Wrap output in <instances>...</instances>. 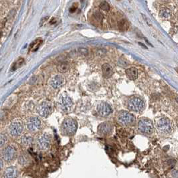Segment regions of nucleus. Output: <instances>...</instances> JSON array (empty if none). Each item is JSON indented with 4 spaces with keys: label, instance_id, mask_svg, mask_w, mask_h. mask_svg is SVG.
Here are the masks:
<instances>
[{
    "label": "nucleus",
    "instance_id": "f03ea898",
    "mask_svg": "<svg viewBox=\"0 0 178 178\" xmlns=\"http://www.w3.org/2000/svg\"><path fill=\"white\" fill-rule=\"evenodd\" d=\"M77 130V122L72 118L65 119L61 125V132L65 136H72Z\"/></svg>",
    "mask_w": 178,
    "mask_h": 178
},
{
    "label": "nucleus",
    "instance_id": "f257e3e1",
    "mask_svg": "<svg viewBox=\"0 0 178 178\" xmlns=\"http://www.w3.org/2000/svg\"><path fill=\"white\" fill-rule=\"evenodd\" d=\"M155 126L159 133L162 134H171L173 131V122L167 117L159 118L156 121Z\"/></svg>",
    "mask_w": 178,
    "mask_h": 178
},
{
    "label": "nucleus",
    "instance_id": "9b49d317",
    "mask_svg": "<svg viewBox=\"0 0 178 178\" xmlns=\"http://www.w3.org/2000/svg\"><path fill=\"white\" fill-rule=\"evenodd\" d=\"M41 125V121L37 116H31L26 122L27 129L32 133L38 131L40 129Z\"/></svg>",
    "mask_w": 178,
    "mask_h": 178
},
{
    "label": "nucleus",
    "instance_id": "6ab92c4d",
    "mask_svg": "<svg viewBox=\"0 0 178 178\" xmlns=\"http://www.w3.org/2000/svg\"><path fill=\"white\" fill-rule=\"evenodd\" d=\"M118 27L119 29L122 32H125L128 30L129 27V24L128 21L125 19H122L120 21H119L118 22Z\"/></svg>",
    "mask_w": 178,
    "mask_h": 178
},
{
    "label": "nucleus",
    "instance_id": "a878e982",
    "mask_svg": "<svg viewBox=\"0 0 178 178\" xmlns=\"http://www.w3.org/2000/svg\"><path fill=\"white\" fill-rule=\"evenodd\" d=\"M78 50V52L80 54H82V55H84V56L88 55V50L85 48H79Z\"/></svg>",
    "mask_w": 178,
    "mask_h": 178
},
{
    "label": "nucleus",
    "instance_id": "393cba45",
    "mask_svg": "<svg viewBox=\"0 0 178 178\" xmlns=\"http://www.w3.org/2000/svg\"><path fill=\"white\" fill-rule=\"evenodd\" d=\"M100 8L102 10H105L106 11H109V10H110L109 5L106 2H103L101 3L100 5Z\"/></svg>",
    "mask_w": 178,
    "mask_h": 178
},
{
    "label": "nucleus",
    "instance_id": "39448f33",
    "mask_svg": "<svg viewBox=\"0 0 178 178\" xmlns=\"http://www.w3.org/2000/svg\"><path fill=\"white\" fill-rule=\"evenodd\" d=\"M119 123L124 126L133 125L135 122V116L127 111H121L117 116Z\"/></svg>",
    "mask_w": 178,
    "mask_h": 178
},
{
    "label": "nucleus",
    "instance_id": "f8f14e48",
    "mask_svg": "<svg viewBox=\"0 0 178 178\" xmlns=\"http://www.w3.org/2000/svg\"><path fill=\"white\" fill-rule=\"evenodd\" d=\"M97 113L100 116L102 117H107L112 114L113 109L108 103H101L97 106Z\"/></svg>",
    "mask_w": 178,
    "mask_h": 178
},
{
    "label": "nucleus",
    "instance_id": "1a4fd4ad",
    "mask_svg": "<svg viewBox=\"0 0 178 178\" xmlns=\"http://www.w3.org/2000/svg\"><path fill=\"white\" fill-rule=\"evenodd\" d=\"M51 145V137L47 133H42L37 139V145L38 148L43 151H46L50 148Z\"/></svg>",
    "mask_w": 178,
    "mask_h": 178
},
{
    "label": "nucleus",
    "instance_id": "ddd939ff",
    "mask_svg": "<svg viewBox=\"0 0 178 178\" xmlns=\"http://www.w3.org/2000/svg\"><path fill=\"white\" fill-rule=\"evenodd\" d=\"M113 131V125L110 122H104L98 127V133L102 135H106L111 133Z\"/></svg>",
    "mask_w": 178,
    "mask_h": 178
},
{
    "label": "nucleus",
    "instance_id": "412c9836",
    "mask_svg": "<svg viewBox=\"0 0 178 178\" xmlns=\"http://www.w3.org/2000/svg\"><path fill=\"white\" fill-rule=\"evenodd\" d=\"M69 68H70L69 64L68 62H65L60 63L57 66V69L58 70V72L60 73L66 72L67 71H68Z\"/></svg>",
    "mask_w": 178,
    "mask_h": 178
},
{
    "label": "nucleus",
    "instance_id": "6e6552de",
    "mask_svg": "<svg viewBox=\"0 0 178 178\" xmlns=\"http://www.w3.org/2000/svg\"><path fill=\"white\" fill-rule=\"evenodd\" d=\"M72 105V100L67 94H62L60 97L59 101H58V106L62 111L64 113L69 112L71 110Z\"/></svg>",
    "mask_w": 178,
    "mask_h": 178
},
{
    "label": "nucleus",
    "instance_id": "f3484780",
    "mask_svg": "<svg viewBox=\"0 0 178 178\" xmlns=\"http://www.w3.org/2000/svg\"><path fill=\"white\" fill-rule=\"evenodd\" d=\"M102 72L104 77L109 78L113 75V68L109 64H104L102 66Z\"/></svg>",
    "mask_w": 178,
    "mask_h": 178
},
{
    "label": "nucleus",
    "instance_id": "c85d7f7f",
    "mask_svg": "<svg viewBox=\"0 0 178 178\" xmlns=\"http://www.w3.org/2000/svg\"><path fill=\"white\" fill-rule=\"evenodd\" d=\"M1 36H2V33H1V32H0V38H1Z\"/></svg>",
    "mask_w": 178,
    "mask_h": 178
},
{
    "label": "nucleus",
    "instance_id": "423d86ee",
    "mask_svg": "<svg viewBox=\"0 0 178 178\" xmlns=\"http://www.w3.org/2000/svg\"><path fill=\"white\" fill-rule=\"evenodd\" d=\"M127 107L131 111L139 113L141 112L145 108V103L144 101L137 97H133L129 100Z\"/></svg>",
    "mask_w": 178,
    "mask_h": 178
},
{
    "label": "nucleus",
    "instance_id": "dca6fc26",
    "mask_svg": "<svg viewBox=\"0 0 178 178\" xmlns=\"http://www.w3.org/2000/svg\"><path fill=\"white\" fill-rule=\"evenodd\" d=\"M126 75L132 81H135L138 78V70L137 68H135V67H131L129 68H127L125 70Z\"/></svg>",
    "mask_w": 178,
    "mask_h": 178
},
{
    "label": "nucleus",
    "instance_id": "0eeeda50",
    "mask_svg": "<svg viewBox=\"0 0 178 178\" xmlns=\"http://www.w3.org/2000/svg\"><path fill=\"white\" fill-rule=\"evenodd\" d=\"M2 155L4 160L7 162H10L14 160L17 155V149L12 145H9L4 147L2 151Z\"/></svg>",
    "mask_w": 178,
    "mask_h": 178
},
{
    "label": "nucleus",
    "instance_id": "2eb2a0df",
    "mask_svg": "<svg viewBox=\"0 0 178 178\" xmlns=\"http://www.w3.org/2000/svg\"><path fill=\"white\" fill-rule=\"evenodd\" d=\"M17 170L16 167H8L5 170L3 178H17Z\"/></svg>",
    "mask_w": 178,
    "mask_h": 178
},
{
    "label": "nucleus",
    "instance_id": "bb28decb",
    "mask_svg": "<svg viewBox=\"0 0 178 178\" xmlns=\"http://www.w3.org/2000/svg\"><path fill=\"white\" fill-rule=\"evenodd\" d=\"M77 8H78L77 4H74L72 5V7L70 8V11L72 12V13H74V12L76 11V10H77Z\"/></svg>",
    "mask_w": 178,
    "mask_h": 178
},
{
    "label": "nucleus",
    "instance_id": "b1692460",
    "mask_svg": "<svg viewBox=\"0 0 178 178\" xmlns=\"http://www.w3.org/2000/svg\"><path fill=\"white\" fill-rule=\"evenodd\" d=\"M41 43H42L41 40H39V39L38 40H36V41L33 42V43L31 44V46H30V48H31V49H33V51L34 50V48H36L35 49V51H36V50H38L39 46L41 44Z\"/></svg>",
    "mask_w": 178,
    "mask_h": 178
},
{
    "label": "nucleus",
    "instance_id": "4be33fe9",
    "mask_svg": "<svg viewBox=\"0 0 178 178\" xmlns=\"http://www.w3.org/2000/svg\"><path fill=\"white\" fill-rule=\"evenodd\" d=\"M29 157L28 155H26V154H22L21 155L19 158H18V161H19V164L20 165H26L27 163L29 162Z\"/></svg>",
    "mask_w": 178,
    "mask_h": 178
},
{
    "label": "nucleus",
    "instance_id": "20e7f679",
    "mask_svg": "<svg viewBox=\"0 0 178 178\" xmlns=\"http://www.w3.org/2000/svg\"><path fill=\"white\" fill-rule=\"evenodd\" d=\"M24 125L20 120H14L12 121L8 127V132L12 137H17L23 133Z\"/></svg>",
    "mask_w": 178,
    "mask_h": 178
},
{
    "label": "nucleus",
    "instance_id": "cd10ccee",
    "mask_svg": "<svg viewBox=\"0 0 178 178\" xmlns=\"http://www.w3.org/2000/svg\"><path fill=\"white\" fill-rule=\"evenodd\" d=\"M3 167H4V162H3V159L0 157V171L2 170Z\"/></svg>",
    "mask_w": 178,
    "mask_h": 178
},
{
    "label": "nucleus",
    "instance_id": "7ed1b4c3",
    "mask_svg": "<svg viewBox=\"0 0 178 178\" xmlns=\"http://www.w3.org/2000/svg\"><path fill=\"white\" fill-rule=\"evenodd\" d=\"M153 129H154V126H153V122L149 119H140L137 122V129L143 134H151L153 131Z\"/></svg>",
    "mask_w": 178,
    "mask_h": 178
},
{
    "label": "nucleus",
    "instance_id": "aec40b11",
    "mask_svg": "<svg viewBox=\"0 0 178 178\" xmlns=\"http://www.w3.org/2000/svg\"><path fill=\"white\" fill-rule=\"evenodd\" d=\"M159 16L164 19H170L171 16V11L168 8H162L159 11Z\"/></svg>",
    "mask_w": 178,
    "mask_h": 178
},
{
    "label": "nucleus",
    "instance_id": "a211bd4d",
    "mask_svg": "<svg viewBox=\"0 0 178 178\" xmlns=\"http://www.w3.org/2000/svg\"><path fill=\"white\" fill-rule=\"evenodd\" d=\"M20 142L21 145H23L24 146H30L33 142V138L30 135H24L21 137Z\"/></svg>",
    "mask_w": 178,
    "mask_h": 178
},
{
    "label": "nucleus",
    "instance_id": "9d476101",
    "mask_svg": "<svg viewBox=\"0 0 178 178\" xmlns=\"http://www.w3.org/2000/svg\"><path fill=\"white\" fill-rule=\"evenodd\" d=\"M36 111L42 117L46 118L52 111V104L50 102L44 101V102H42L41 104H40L37 107Z\"/></svg>",
    "mask_w": 178,
    "mask_h": 178
},
{
    "label": "nucleus",
    "instance_id": "4468645a",
    "mask_svg": "<svg viewBox=\"0 0 178 178\" xmlns=\"http://www.w3.org/2000/svg\"><path fill=\"white\" fill-rule=\"evenodd\" d=\"M64 82H65V79L62 75H56L51 80L50 85L53 88L58 89L62 87Z\"/></svg>",
    "mask_w": 178,
    "mask_h": 178
},
{
    "label": "nucleus",
    "instance_id": "5701e85b",
    "mask_svg": "<svg viewBox=\"0 0 178 178\" xmlns=\"http://www.w3.org/2000/svg\"><path fill=\"white\" fill-rule=\"evenodd\" d=\"M8 141V137L4 133H0V148L4 147Z\"/></svg>",
    "mask_w": 178,
    "mask_h": 178
}]
</instances>
